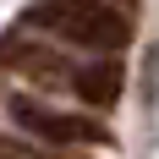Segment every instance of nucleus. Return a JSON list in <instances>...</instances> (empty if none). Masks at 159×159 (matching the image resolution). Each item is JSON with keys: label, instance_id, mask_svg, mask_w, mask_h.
Listing matches in <instances>:
<instances>
[{"label": "nucleus", "instance_id": "20e7f679", "mask_svg": "<svg viewBox=\"0 0 159 159\" xmlns=\"http://www.w3.org/2000/svg\"><path fill=\"white\" fill-rule=\"evenodd\" d=\"M99 6H121V11H132V6H137V0H99Z\"/></svg>", "mask_w": 159, "mask_h": 159}, {"label": "nucleus", "instance_id": "f257e3e1", "mask_svg": "<svg viewBox=\"0 0 159 159\" xmlns=\"http://www.w3.org/2000/svg\"><path fill=\"white\" fill-rule=\"evenodd\" d=\"M28 22L61 33L66 44L99 49V55H115V49L132 39V11H121V6H99V0H49V6L28 11Z\"/></svg>", "mask_w": 159, "mask_h": 159}, {"label": "nucleus", "instance_id": "7ed1b4c3", "mask_svg": "<svg viewBox=\"0 0 159 159\" xmlns=\"http://www.w3.org/2000/svg\"><path fill=\"white\" fill-rule=\"evenodd\" d=\"M121 82H126L121 61H88V66L71 71V93L82 104H93V110H110L115 99H121Z\"/></svg>", "mask_w": 159, "mask_h": 159}, {"label": "nucleus", "instance_id": "f03ea898", "mask_svg": "<svg viewBox=\"0 0 159 159\" xmlns=\"http://www.w3.org/2000/svg\"><path fill=\"white\" fill-rule=\"evenodd\" d=\"M11 115L16 126L33 132L44 148H82V143H110V132H104V121H93V115H77V110H55V104H44V99H11Z\"/></svg>", "mask_w": 159, "mask_h": 159}]
</instances>
